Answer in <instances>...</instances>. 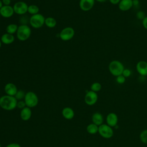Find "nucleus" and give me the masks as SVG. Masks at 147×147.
<instances>
[{"label": "nucleus", "mask_w": 147, "mask_h": 147, "mask_svg": "<svg viewBox=\"0 0 147 147\" xmlns=\"http://www.w3.org/2000/svg\"><path fill=\"white\" fill-rule=\"evenodd\" d=\"M17 100L13 96L5 95L0 97V107L7 111H11L17 107Z\"/></svg>", "instance_id": "nucleus-1"}, {"label": "nucleus", "mask_w": 147, "mask_h": 147, "mask_svg": "<svg viewBox=\"0 0 147 147\" xmlns=\"http://www.w3.org/2000/svg\"><path fill=\"white\" fill-rule=\"evenodd\" d=\"M31 33V29L28 25H20L18 26L16 36L20 41H25L30 37Z\"/></svg>", "instance_id": "nucleus-2"}, {"label": "nucleus", "mask_w": 147, "mask_h": 147, "mask_svg": "<svg viewBox=\"0 0 147 147\" xmlns=\"http://www.w3.org/2000/svg\"><path fill=\"white\" fill-rule=\"evenodd\" d=\"M123 64L118 60H113L109 65V70L110 72L115 76H118L122 74L124 70Z\"/></svg>", "instance_id": "nucleus-3"}, {"label": "nucleus", "mask_w": 147, "mask_h": 147, "mask_svg": "<svg viewBox=\"0 0 147 147\" xmlns=\"http://www.w3.org/2000/svg\"><path fill=\"white\" fill-rule=\"evenodd\" d=\"M45 18L42 14L38 13L32 15L29 18V24L32 28L38 29L41 28L45 24Z\"/></svg>", "instance_id": "nucleus-4"}, {"label": "nucleus", "mask_w": 147, "mask_h": 147, "mask_svg": "<svg viewBox=\"0 0 147 147\" xmlns=\"http://www.w3.org/2000/svg\"><path fill=\"white\" fill-rule=\"evenodd\" d=\"M24 100L26 106L29 108L36 107L38 103V98L36 93L33 91H28L26 92Z\"/></svg>", "instance_id": "nucleus-5"}, {"label": "nucleus", "mask_w": 147, "mask_h": 147, "mask_svg": "<svg viewBox=\"0 0 147 147\" xmlns=\"http://www.w3.org/2000/svg\"><path fill=\"white\" fill-rule=\"evenodd\" d=\"M75 35V30L73 28L68 26L63 28L59 33V37L63 41H67L71 40Z\"/></svg>", "instance_id": "nucleus-6"}, {"label": "nucleus", "mask_w": 147, "mask_h": 147, "mask_svg": "<svg viewBox=\"0 0 147 147\" xmlns=\"http://www.w3.org/2000/svg\"><path fill=\"white\" fill-rule=\"evenodd\" d=\"M13 7L14 13L23 16L28 12V5L24 1H18L14 4Z\"/></svg>", "instance_id": "nucleus-7"}, {"label": "nucleus", "mask_w": 147, "mask_h": 147, "mask_svg": "<svg viewBox=\"0 0 147 147\" xmlns=\"http://www.w3.org/2000/svg\"><path fill=\"white\" fill-rule=\"evenodd\" d=\"M98 132L99 134L105 138H111L113 135V130L109 125L102 124L98 127Z\"/></svg>", "instance_id": "nucleus-8"}, {"label": "nucleus", "mask_w": 147, "mask_h": 147, "mask_svg": "<svg viewBox=\"0 0 147 147\" xmlns=\"http://www.w3.org/2000/svg\"><path fill=\"white\" fill-rule=\"evenodd\" d=\"M97 100L98 95L95 92L91 90L86 92L84 96V102L87 105H94L97 102Z\"/></svg>", "instance_id": "nucleus-9"}, {"label": "nucleus", "mask_w": 147, "mask_h": 147, "mask_svg": "<svg viewBox=\"0 0 147 147\" xmlns=\"http://www.w3.org/2000/svg\"><path fill=\"white\" fill-rule=\"evenodd\" d=\"M0 13L2 17L8 18L13 16L14 11L13 6L10 5H3L0 9Z\"/></svg>", "instance_id": "nucleus-10"}, {"label": "nucleus", "mask_w": 147, "mask_h": 147, "mask_svg": "<svg viewBox=\"0 0 147 147\" xmlns=\"http://www.w3.org/2000/svg\"><path fill=\"white\" fill-rule=\"evenodd\" d=\"M95 0H80L79 7L80 9L84 11L90 10L95 4Z\"/></svg>", "instance_id": "nucleus-11"}, {"label": "nucleus", "mask_w": 147, "mask_h": 147, "mask_svg": "<svg viewBox=\"0 0 147 147\" xmlns=\"http://www.w3.org/2000/svg\"><path fill=\"white\" fill-rule=\"evenodd\" d=\"M136 70L141 76H147V62L144 60L138 61L136 65Z\"/></svg>", "instance_id": "nucleus-12"}, {"label": "nucleus", "mask_w": 147, "mask_h": 147, "mask_svg": "<svg viewBox=\"0 0 147 147\" xmlns=\"http://www.w3.org/2000/svg\"><path fill=\"white\" fill-rule=\"evenodd\" d=\"M4 91L6 95L14 96L18 91V89L16 85H15L14 83H8L5 84L4 87Z\"/></svg>", "instance_id": "nucleus-13"}, {"label": "nucleus", "mask_w": 147, "mask_h": 147, "mask_svg": "<svg viewBox=\"0 0 147 147\" xmlns=\"http://www.w3.org/2000/svg\"><path fill=\"white\" fill-rule=\"evenodd\" d=\"M133 6V0H121L118 3V7L121 11H127Z\"/></svg>", "instance_id": "nucleus-14"}, {"label": "nucleus", "mask_w": 147, "mask_h": 147, "mask_svg": "<svg viewBox=\"0 0 147 147\" xmlns=\"http://www.w3.org/2000/svg\"><path fill=\"white\" fill-rule=\"evenodd\" d=\"M32 110L31 108L27 106L21 110L20 111V118L22 121H29L32 117Z\"/></svg>", "instance_id": "nucleus-15"}, {"label": "nucleus", "mask_w": 147, "mask_h": 147, "mask_svg": "<svg viewBox=\"0 0 147 147\" xmlns=\"http://www.w3.org/2000/svg\"><path fill=\"white\" fill-rule=\"evenodd\" d=\"M61 114L63 117L68 120L72 119L75 115V113L74 110L69 107H64L61 111Z\"/></svg>", "instance_id": "nucleus-16"}, {"label": "nucleus", "mask_w": 147, "mask_h": 147, "mask_svg": "<svg viewBox=\"0 0 147 147\" xmlns=\"http://www.w3.org/2000/svg\"><path fill=\"white\" fill-rule=\"evenodd\" d=\"M1 40L3 44L5 45H9L14 41L15 37L13 34L6 33L2 34L1 37Z\"/></svg>", "instance_id": "nucleus-17"}, {"label": "nucleus", "mask_w": 147, "mask_h": 147, "mask_svg": "<svg viewBox=\"0 0 147 147\" xmlns=\"http://www.w3.org/2000/svg\"><path fill=\"white\" fill-rule=\"evenodd\" d=\"M107 123L110 127L115 126L118 122V117L114 113H110L107 115L106 118Z\"/></svg>", "instance_id": "nucleus-18"}, {"label": "nucleus", "mask_w": 147, "mask_h": 147, "mask_svg": "<svg viewBox=\"0 0 147 147\" xmlns=\"http://www.w3.org/2000/svg\"><path fill=\"white\" fill-rule=\"evenodd\" d=\"M92 121L93 123L97 126H100L102 124L103 121V116L99 113H95L92 116Z\"/></svg>", "instance_id": "nucleus-19"}, {"label": "nucleus", "mask_w": 147, "mask_h": 147, "mask_svg": "<svg viewBox=\"0 0 147 147\" xmlns=\"http://www.w3.org/2000/svg\"><path fill=\"white\" fill-rule=\"evenodd\" d=\"M45 25L49 28H53L56 26L57 21L53 17H48L45 18Z\"/></svg>", "instance_id": "nucleus-20"}, {"label": "nucleus", "mask_w": 147, "mask_h": 147, "mask_svg": "<svg viewBox=\"0 0 147 147\" xmlns=\"http://www.w3.org/2000/svg\"><path fill=\"white\" fill-rule=\"evenodd\" d=\"M18 28V26L17 24H10L7 26V27L6 28V33L11 34H14V33H16Z\"/></svg>", "instance_id": "nucleus-21"}, {"label": "nucleus", "mask_w": 147, "mask_h": 147, "mask_svg": "<svg viewBox=\"0 0 147 147\" xmlns=\"http://www.w3.org/2000/svg\"><path fill=\"white\" fill-rule=\"evenodd\" d=\"M87 131L89 134H95L98 131V127L94 123H90L87 126Z\"/></svg>", "instance_id": "nucleus-22"}, {"label": "nucleus", "mask_w": 147, "mask_h": 147, "mask_svg": "<svg viewBox=\"0 0 147 147\" xmlns=\"http://www.w3.org/2000/svg\"><path fill=\"white\" fill-rule=\"evenodd\" d=\"M39 7H38V6L36 5H30L28 6V13H29L32 16L39 13Z\"/></svg>", "instance_id": "nucleus-23"}, {"label": "nucleus", "mask_w": 147, "mask_h": 147, "mask_svg": "<svg viewBox=\"0 0 147 147\" xmlns=\"http://www.w3.org/2000/svg\"><path fill=\"white\" fill-rule=\"evenodd\" d=\"M25 94L26 93L24 92V91H23L22 90H18V91H17L16 94L15 95L14 97L16 98V99L17 100H23V99H24Z\"/></svg>", "instance_id": "nucleus-24"}, {"label": "nucleus", "mask_w": 147, "mask_h": 147, "mask_svg": "<svg viewBox=\"0 0 147 147\" xmlns=\"http://www.w3.org/2000/svg\"><path fill=\"white\" fill-rule=\"evenodd\" d=\"M101 88H102V86L101 84L98 83V82H95V83H93L91 87H90V88H91V90L94 91V92H98V91H99L100 90H101Z\"/></svg>", "instance_id": "nucleus-25"}, {"label": "nucleus", "mask_w": 147, "mask_h": 147, "mask_svg": "<svg viewBox=\"0 0 147 147\" xmlns=\"http://www.w3.org/2000/svg\"><path fill=\"white\" fill-rule=\"evenodd\" d=\"M140 139L142 142L147 144V130H144L141 132L140 134Z\"/></svg>", "instance_id": "nucleus-26"}, {"label": "nucleus", "mask_w": 147, "mask_h": 147, "mask_svg": "<svg viewBox=\"0 0 147 147\" xmlns=\"http://www.w3.org/2000/svg\"><path fill=\"white\" fill-rule=\"evenodd\" d=\"M26 106V104H25V102L24 100H18L17 101V107L20 109H24V107H25Z\"/></svg>", "instance_id": "nucleus-27"}, {"label": "nucleus", "mask_w": 147, "mask_h": 147, "mask_svg": "<svg viewBox=\"0 0 147 147\" xmlns=\"http://www.w3.org/2000/svg\"><path fill=\"white\" fill-rule=\"evenodd\" d=\"M116 81L118 84H123L125 82V78L122 75H121L117 76Z\"/></svg>", "instance_id": "nucleus-28"}, {"label": "nucleus", "mask_w": 147, "mask_h": 147, "mask_svg": "<svg viewBox=\"0 0 147 147\" xmlns=\"http://www.w3.org/2000/svg\"><path fill=\"white\" fill-rule=\"evenodd\" d=\"M136 16H137V17L140 19V20H143L146 16L145 15V13L142 11H139L136 14Z\"/></svg>", "instance_id": "nucleus-29"}, {"label": "nucleus", "mask_w": 147, "mask_h": 147, "mask_svg": "<svg viewBox=\"0 0 147 147\" xmlns=\"http://www.w3.org/2000/svg\"><path fill=\"white\" fill-rule=\"evenodd\" d=\"M125 78H127L129 76H130L131 75V71L130 69H124L123 72H122V74Z\"/></svg>", "instance_id": "nucleus-30"}, {"label": "nucleus", "mask_w": 147, "mask_h": 147, "mask_svg": "<svg viewBox=\"0 0 147 147\" xmlns=\"http://www.w3.org/2000/svg\"><path fill=\"white\" fill-rule=\"evenodd\" d=\"M6 147H21V145L16 142H12L10 144H9L6 146Z\"/></svg>", "instance_id": "nucleus-31"}, {"label": "nucleus", "mask_w": 147, "mask_h": 147, "mask_svg": "<svg viewBox=\"0 0 147 147\" xmlns=\"http://www.w3.org/2000/svg\"><path fill=\"white\" fill-rule=\"evenodd\" d=\"M142 26H144V28L147 30V16H146L142 21Z\"/></svg>", "instance_id": "nucleus-32"}, {"label": "nucleus", "mask_w": 147, "mask_h": 147, "mask_svg": "<svg viewBox=\"0 0 147 147\" xmlns=\"http://www.w3.org/2000/svg\"><path fill=\"white\" fill-rule=\"evenodd\" d=\"M11 0H2L3 5H10Z\"/></svg>", "instance_id": "nucleus-33"}, {"label": "nucleus", "mask_w": 147, "mask_h": 147, "mask_svg": "<svg viewBox=\"0 0 147 147\" xmlns=\"http://www.w3.org/2000/svg\"><path fill=\"white\" fill-rule=\"evenodd\" d=\"M109 1L111 3H112L113 5H117L119 3L121 0H109Z\"/></svg>", "instance_id": "nucleus-34"}, {"label": "nucleus", "mask_w": 147, "mask_h": 147, "mask_svg": "<svg viewBox=\"0 0 147 147\" xmlns=\"http://www.w3.org/2000/svg\"><path fill=\"white\" fill-rule=\"evenodd\" d=\"M133 6L138 5L139 3L138 0H133Z\"/></svg>", "instance_id": "nucleus-35"}, {"label": "nucleus", "mask_w": 147, "mask_h": 147, "mask_svg": "<svg viewBox=\"0 0 147 147\" xmlns=\"http://www.w3.org/2000/svg\"><path fill=\"white\" fill-rule=\"evenodd\" d=\"M3 6V3H2V0H0V9H1V7H2Z\"/></svg>", "instance_id": "nucleus-36"}, {"label": "nucleus", "mask_w": 147, "mask_h": 147, "mask_svg": "<svg viewBox=\"0 0 147 147\" xmlns=\"http://www.w3.org/2000/svg\"><path fill=\"white\" fill-rule=\"evenodd\" d=\"M95 1H96L97 2H105L107 0H95Z\"/></svg>", "instance_id": "nucleus-37"}, {"label": "nucleus", "mask_w": 147, "mask_h": 147, "mask_svg": "<svg viewBox=\"0 0 147 147\" xmlns=\"http://www.w3.org/2000/svg\"><path fill=\"white\" fill-rule=\"evenodd\" d=\"M2 42L1 40V38H0V48H1V46H2Z\"/></svg>", "instance_id": "nucleus-38"}, {"label": "nucleus", "mask_w": 147, "mask_h": 147, "mask_svg": "<svg viewBox=\"0 0 147 147\" xmlns=\"http://www.w3.org/2000/svg\"><path fill=\"white\" fill-rule=\"evenodd\" d=\"M0 147H1V143H0Z\"/></svg>", "instance_id": "nucleus-39"}, {"label": "nucleus", "mask_w": 147, "mask_h": 147, "mask_svg": "<svg viewBox=\"0 0 147 147\" xmlns=\"http://www.w3.org/2000/svg\"><path fill=\"white\" fill-rule=\"evenodd\" d=\"M0 16H1V13H0Z\"/></svg>", "instance_id": "nucleus-40"}]
</instances>
